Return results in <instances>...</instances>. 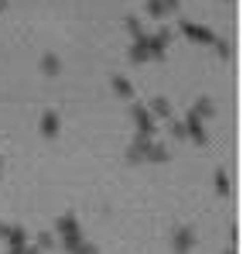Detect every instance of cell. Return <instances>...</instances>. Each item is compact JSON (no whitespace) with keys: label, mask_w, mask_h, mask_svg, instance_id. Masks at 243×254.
<instances>
[{"label":"cell","mask_w":243,"mask_h":254,"mask_svg":"<svg viewBox=\"0 0 243 254\" xmlns=\"http://www.w3.org/2000/svg\"><path fill=\"white\" fill-rule=\"evenodd\" d=\"M182 35H189L192 42H202V45L216 42V35H212V31H205L202 24H195V21H182Z\"/></svg>","instance_id":"1"},{"label":"cell","mask_w":243,"mask_h":254,"mask_svg":"<svg viewBox=\"0 0 243 254\" xmlns=\"http://www.w3.org/2000/svg\"><path fill=\"white\" fill-rule=\"evenodd\" d=\"M130 114H134V121L141 124V134H144V137H151V130H154V121H151V114H147L144 107H130Z\"/></svg>","instance_id":"2"},{"label":"cell","mask_w":243,"mask_h":254,"mask_svg":"<svg viewBox=\"0 0 243 254\" xmlns=\"http://www.w3.org/2000/svg\"><path fill=\"white\" fill-rule=\"evenodd\" d=\"M41 134H45V137H58V114H55V110H45V117H41Z\"/></svg>","instance_id":"3"},{"label":"cell","mask_w":243,"mask_h":254,"mask_svg":"<svg viewBox=\"0 0 243 254\" xmlns=\"http://www.w3.org/2000/svg\"><path fill=\"white\" fill-rule=\"evenodd\" d=\"M41 69H45L48 76H55V72L62 69V62H58V55H45V59H41Z\"/></svg>","instance_id":"4"},{"label":"cell","mask_w":243,"mask_h":254,"mask_svg":"<svg viewBox=\"0 0 243 254\" xmlns=\"http://www.w3.org/2000/svg\"><path fill=\"white\" fill-rule=\"evenodd\" d=\"M175 244H178V251H189V244H192V230H189V227L178 230V234H175Z\"/></svg>","instance_id":"5"},{"label":"cell","mask_w":243,"mask_h":254,"mask_svg":"<svg viewBox=\"0 0 243 254\" xmlns=\"http://www.w3.org/2000/svg\"><path fill=\"white\" fill-rule=\"evenodd\" d=\"M212 179H216V189H219V196H226V192H230V179H226V172H216Z\"/></svg>","instance_id":"6"},{"label":"cell","mask_w":243,"mask_h":254,"mask_svg":"<svg viewBox=\"0 0 243 254\" xmlns=\"http://www.w3.org/2000/svg\"><path fill=\"white\" fill-rule=\"evenodd\" d=\"M113 89H117L120 96H130V93H134V89H130V83H127L123 76H113Z\"/></svg>","instance_id":"7"},{"label":"cell","mask_w":243,"mask_h":254,"mask_svg":"<svg viewBox=\"0 0 243 254\" xmlns=\"http://www.w3.org/2000/svg\"><path fill=\"white\" fill-rule=\"evenodd\" d=\"M192 114H195V117H209V114H212V100H199Z\"/></svg>","instance_id":"8"},{"label":"cell","mask_w":243,"mask_h":254,"mask_svg":"<svg viewBox=\"0 0 243 254\" xmlns=\"http://www.w3.org/2000/svg\"><path fill=\"white\" fill-rule=\"evenodd\" d=\"M154 114H158V117H168V114H171V107H168V100H161V96L154 100Z\"/></svg>","instance_id":"9"},{"label":"cell","mask_w":243,"mask_h":254,"mask_svg":"<svg viewBox=\"0 0 243 254\" xmlns=\"http://www.w3.org/2000/svg\"><path fill=\"white\" fill-rule=\"evenodd\" d=\"M3 3H7V0H0V7H3Z\"/></svg>","instance_id":"10"}]
</instances>
